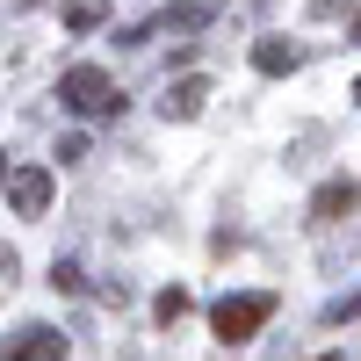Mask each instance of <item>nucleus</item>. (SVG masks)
<instances>
[{
  "mask_svg": "<svg viewBox=\"0 0 361 361\" xmlns=\"http://www.w3.org/2000/svg\"><path fill=\"white\" fill-rule=\"evenodd\" d=\"M0 173H8V166H0Z\"/></svg>",
  "mask_w": 361,
  "mask_h": 361,
  "instance_id": "1a4fd4ad",
  "label": "nucleus"
},
{
  "mask_svg": "<svg viewBox=\"0 0 361 361\" xmlns=\"http://www.w3.org/2000/svg\"><path fill=\"white\" fill-rule=\"evenodd\" d=\"M340 209H354V180H333V188L318 195V217H340Z\"/></svg>",
  "mask_w": 361,
  "mask_h": 361,
  "instance_id": "0eeeda50",
  "label": "nucleus"
},
{
  "mask_svg": "<svg viewBox=\"0 0 361 361\" xmlns=\"http://www.w3.org/2000/svg\"><path fill=\"white\" fill-rule=\"evenodd\" d=\"M202 102H209V80H180V87H166V123H188V116H202Z\"/></svg>",
  "mask_w": 361,
  "mask_h": 361,
  "instance_id": "39448f33",
  "label": "nucleus"
},
{
  "mask_svg": "<svg viewBox=\"0 0 361 361\" xmlns=\"http://www.w3.org/2000/svg\"><path fill=\"white\" fill-rule=\"evenodd\" d=\"M8 361H66V333H51V325H29V333H15Z\"/></svg>",
  "mask_w": 361,
  "mask_h": 361,
  "instance_id": "7ed1b4c3",
  "label": "nucleus"
},
{
  "mask_svg": "<svg viewBox=\"0 0 361 361\" xmlns=\"http://www.w3.org/2000/svg\"><path fill=\"white\" fill-rule=\"evenodd\" d=\"M253 66L275 80V73H296V44H282V37H267V44H253Z\"/></svg>",
  "mask_w": 361,
  "mask_h": 361,
  "instance_id": "423d86ee",
  "label": "nucleus"
},
{
  "mask_svg": "<svg viewBox=\"0 0 361 361\" xmlns=\"http://www.w3.org/2000/svg\"><path fill=\"white\" fill-rule=\"evenodd\" d=\"M58 102H66L73 116H109V109H123V94H116V80L102 66H73L66 80H58Z\"/></svg>",
  "mask_w": 361,
  "mask_h": 361,
  "instance_id": "f03ea898",
  "label": "nucleus"
},
{
  "mask_svg": "<svg viewBox=\"0 0 361 361\" xmlns=\"http://www.w3.org/2000/svg\"><path fill=\"white\" fill-rule=\"evenodd\" d=\"M8 195H15L22 217H44V202H51V173H44V166H22V173L8 180Z\"/></svg>",
  "mask_w": 361,
  "mask_h": 361,
  "instance_id": "20e7f679",
  "label": "nucleus"
},
{
  "mask_svg": "<svg viewBox=\"0 0 361 361\" xmlns=\"http://www.w3.org/2000/svg\"><path fill=\"white\" fill-rule=\"evenodd\" d=\"M152 311H159V325H173L180 311H188V289H159V304H152Z\"/></svg>",
  "mask_w": 361,
  "mask_h": 361,
  "instance_id": "6e6552de",
  "label": "nucleus"
},
{
  "mask_svg": "<svg viewBox=\"0 0 361 361\" xmlns=\"http://www.w3.org/2000/svg\"><path fill=\"white\" fill-rule=\"evenodd\" d=\"M325 361H333V354H325Z\"/></svg>",
  "mask_w": 361,
  "mask_h": 361,
  "instance_id": "9d476101",
  "label": "nucleus"
},
{
  "mask_svg": "<svg viewBox=\"0 0 361 361\" xmlns=\"http://www.w3.org/2000/svg\"><path fill=\"white\" fill-rule=\"evenodd\" d=\"M267 318H275V296L267 289H238V296H224V304L209 311V333H217L224 347H246Z\"/></svg>",
  "mask_w": 361,
  "mask_h": 361,
  "instance_id": "f257e3e1",
  "label": "nucleus"
}]
</instances>
